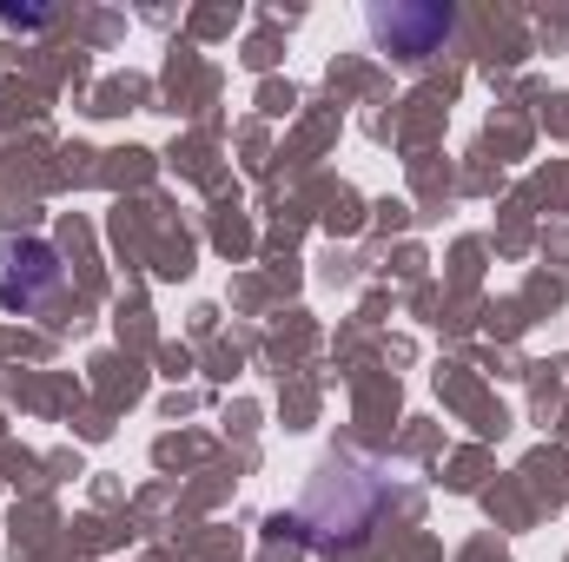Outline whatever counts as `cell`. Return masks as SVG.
Segmentation results:
<instances>
[{"label": "cell", "mask_w": 569, "mask_h": 562, "mask_svg": "<svg viewBox=\"0 0 569 562\" xmlns=\"http://www.w3.org/2000/svg\"><path fill=\"white\" fill-rule=\"evenodd\" d=\"M67 291V265L53 252V239H7L0 245V311L33 318Z\"/></svg>", "instance_id": "cell-1"}, {"label": "cell", "mask_w": 569, "mask_h": 562, "mask_svg": "<svg viewBox=\"0 0 569 562\" xmlns=\"http://www.w3.org/2000/svg\"><path fill=\"white\" fill-rule=\"evenodd\" d=\"M0 20L20 33V27H47V20H53V7H0Z\"/></svg>", "instance_id": "cell-3"}, {"label": "cell", "mask_w": 569, "mask_h": 562, "mask_svg": "<svg viewBox=\"0 0 569 562\" xmlns=\"http://www.w3.org/2000/svg\"><path fill=\"white\" fill-rule=\"evenodd\" d=\"M457 33V20L443 7H371V40L385 53H405V60H425L443 53V40Z\"/></svg>", "instance_id": "cell-2"}]
</instances>
